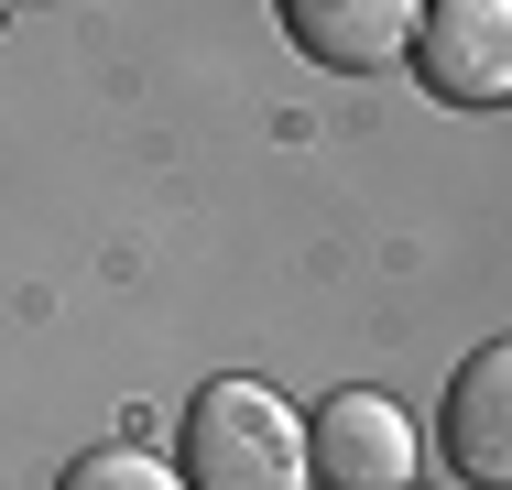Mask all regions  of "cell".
Here are the masks:
<instances>
[{
	"mask_svg": "<svg viewBox=\"0 0 512 490\" xmlns=\"http://www.w3.org/2000/svg\"><path fill=\"white\" fill-rule=\"evenodd\" d=\"M414 11L425 0H284V33H295V55H316V66L371 77V66H393L414 44Z\"/></svg>",
	"mask_w": 512,
	"mask_h": 490,
	"instance_id": "277c9868",
	"label": "cell"
},
{
	"mask_svg": "<svg viewBox=\"0 0 512 490\" xmlns=\"http://www.w3.org/2000/svg\"><path fill=\"white\" fill-rule=\"evenodd\" d=\"M0 11H11V0H0Z\"/></svg>",
	"mask_w": 512,
	"mask_h": 490,
	"instance_id": "52a82bcc",
	"label": "cell"
},
{
	"mask_svg": "<svg viewBox=\"0 0 512 490\" xmlns=\"http://www.w3.org/2000/svg\"><path fill=\"white\" fill-rule=\"evenodd\" d=\"M186 490H306V414L273 382H207L186 392Z\"/></svg>",
	"mask_w": 512,
	"mask_h": 490,
	"instance_id": "6da1fadb",
	"label": "cell"
},
{
	"mask_svg": "<svg viewBox=\"0 0 512 490\" xmlns=\"http://www.w3.org/2000/svg\"><path fill=\"white\" fill-rule=\"evenodd\" d=\"M447 458H458V480L502 490L512 480V349H469V371L447 392Z\"/></svg>",
	"mask_w": 512,
	"mask_h": 490,
	"instance_id": "5b68a950",
	"label": "cell"
},
{
	"mask_svg": "<svg viewBox=\"0 0 512 490\" xmlns=\"http://www.w3.org/2000/svg\"><path fill=\"white\" fill-rule=\"evenodd\" d=\"M55 490H186L153 447H88V458H66V480Z\"/></svg>",
	"mask_w": 512,
	"mask_h": 490,
	"instance_id": "8992f818",
	"label": "cell"
},
{
	"mask_svg": "<svg viewBox=\"0 0 512 490\" xmlns=\"http://www.w3.org/2000/svg\"><path fill=\"white\" fill-rule=\"evenodd\" d=\"M414 77L447 109H502L512 98V0H425L414 11Z\"/></svg>",
	"mask_w": 512,
	"mask_h": 490,
	"instance_id": "3957f363",
	"label": "cell"
},
{
	"mask_svg": "<svg viewBox=\"0 0 512 490\" xmlns=\"http://www.w3.org/2000/svg\"><path fill=\"white\" fill-rule=\"evenodd\" d=\"M425 469V436H414V414L393 392L349 382L338 403H316L306 425V490H414Z\"/></svg>",
	"mask_w": 512,
	"mask_h": 490,
	"instance_id": "7a4b0ae2",
	"label": "cell"
}]
</instances>
